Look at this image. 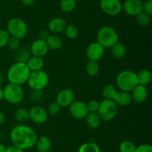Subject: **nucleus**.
Masks as SVG:
<instances>
[{"instance_id":"f257e3e1","label":"nucleus","mask_w":152,"mask_h":152,"mask_svg":"<svg viewBox=\"0 0 152 152\" xmlns=\"http://www.w3.org/2000/svg\"><path fill=\"white\" fill-rule=\"evenodd\" d=\"M37 137V133L33 128L24 125L13 127L10 132V139L13 145L24 151L32 148L35 145Z\"/></svg>"},{"instance_id":"f03ea898","label":"nucleus","mask_w":152,"mask_h":152,"mask_svg":"<svg viewBox=\"0 0 152 152\" xmlns=\"http://www.w3.org/2000/svg\"><path fill=\"white\" fill-rule=\"evenodd\" d=\"M31 71L25 63L16 62L10 66L7 72L9 83L22 86L27 83Z\"/></svg>"},{"instance_id":"7ed1b4c3","label":"nucleus","mask_w":152,"mask_h":152,"mask_svg":"<svg viewBox=\"0 0 152 152\" xmlns=\"http://www.w3.org/2000/svg\"><path fill=\"white\" fill-rule=\"evenodd\" d=\"M137 84L136 73L131 70H123L116 77V85L121 91L130 92Z\"/></svg>"},{"instance_id":"20e7f679","label":"nucleus","mask_w":152,"mask_h":152,"mask_svg":"<svg viewBox=\"0 0 152 152\" xmlns=\"http://www.w3.org/2000/svg\"><path fill=\"white\" fill-rule=\"evenodd\" d=\"M119 36L114 28L111 26L100 28L96 34V42L102 45L105 49H110L118 42Z\"/></svg>"},{"instance_id":"39448f33","label":"nucleus","mask_w":152,"mask_h":152,"mask_svg":"<svg viewBox=\"0 0 152 152\" xmlns=\"http://www.w3.org/2000/svg\"><path fill=\"white\" fill-rule=\"evenodd\" d=\"M49 76L44 70L31 72L27 83L32 90L42 91L48 86Z\"/></svg>"},{"instance_id":"423d86ee","label":"nucleus","mask_w":152,"mask_h":152,"mask_svg":"<svg viewBox=\"0 0 152 152\" xmlns=\"http://www.w3.org/2000/svg\"><path fill=\"white\" fill-rule=\"evenodd\" d=\"M4 99L11 104H17L22 102L25 97V92L20 85L9 83L3 89Z\"/></svg>"},{"instance_id":"0eeeda50","label":"nucleus","mask_w":152,"mask_h":152,"mask_svg":"<svg viewBox=\"0 0 152 152\" xmlns=\"http://www.w3.org/2000/svg\"><path fill=\"white\" fill-rule=\"evenodd\" d=\"M28 25L22 19L14 17L10 19L7 23V30L10 37L22 39L28 34Z\"/></svg>"},{"instance_id":"6e6552de","label":"nucleus","mask_w":152,"mask_h":152,"mask_svg":"<svg viewBox=\"0 0 152 152\" xmlns=\"http://www.w3.org/2000/svg\"><path fill=\"white\" fill-rule=\"evenodd\" d=\"M117 107L118 106L114 103L113 100L103 99L99 102L97 113L101 120L109 122L117 116Z\"/></svg>"},{"instance_id":"1a4fd4ad","label":"nucleus","mask_w":152,"mask_h":152,"mask_svg":"<svg viewBox=\"0 0 152 152\" xmlns=\"http://www.w3.org/2000/svg\"><path fill=\"white\" fill-rule=\"evenodd\" d=\"M102 11L108 16H117L123 10V3L120 0H99Z\"/></svg>"},{"instance_id":"9d476101","label":"nucleus","mask_w":152,"mask_h":152,"mask_svg":"<svg viewBox=\"0 0 152 152\" xmlns=\"http://www.w3.org/2000/svg\"><path fill=\"white\" fill-rule=\"evenodd\" d=\"M69 113L72 117L76 119H84L88 113L87 104L81 101H75L74 100L70 106Z\"/></svg>"},{"instance_id":"9b49d317","label":"nucleus","mask_w":152,"mask_h":152,"mask_svg":"<svg viewBox=\"0 0 152 152\" xmlns=\"http://www.w3.org/2000/svg\"><path fill=\"white\" fill-rule=\"evenodd\" d=\"M86 54L89 61L97 62L105 55V48L98 42H93L88 46Z\"/></svg>"},{"instance_id":"f8f14e48","label":"nucleus","mask_w":152,"mask_h":152,"mask_svg":"<svg viewBox=\"0 0 152 152\" xmlns=\"http://www.w3.org/2000/svg\"><path fill=\"white\" fill-rule=\"evenodd\" d=\"M29 119L37 125L45 123L48 118L47 110L39 106H34L29 110Z\"/></svg>"},{"instance_id":"ddd939ff","label":"nucleus","mask_w":152,"mask_h":152,"mask_svg":"<svg viewBox=\"0 0 152 152\" xmlns=\"http://www.w3.org/2000/svg\"><path fill=\"white\" fill-rule=\"evenodd\" d=\"M123 10L129 16H136L142 11L141 0H126L123 4Z\"/></svg>"},{"instance_id":"4468645a","label":"nucleus","mask_w":152,"mask_h":152,"mask_svg":"<svg viewBox=\"0 0 152 152\" xmlns=\"http://www.w3.org/2000/svg\"><path fill=\"white\" fill-rule=\"evenodd\" d=\"M48 47L46 41L42 39H37L34 40L30 47V52L33 56H37L43 58L48 52Z\"/></svg>"},{"instance_id":"2eb2a0df","label":"nucleus","mask_w":152,"mask_h":152,"mask_svg":"<svg viewBox=\"0 0 152 152\" xmlns=\"http://www.w3.org/2000/svg\"><path fill=\"white\" fill-rule=\"evenodd\" d=\"M75 95L71 89H64L58 92L56 95V101L61 107H68L74 101Z\"/></svg>"},{"instance_id":"dca6fc26","label":"nucleus","mask_w":152,"mask_h":152,"mask_svg":"<svg viewBox=\"0 0 152 152\" xmlns=\"http://www.w3.org/2000/svg\"><path fill=\"white\" fill-rule=\"evenodd\" d=\"M131 95L132 101L137 103H142L147 99L148 90L145 86L137 84L131 91Z\"/></svg>"},{"instance_id":"f3484780","label":"nucleus","mask_w":152,"mask_h":152,"mask_svg":"<svg viewBox=\"0 0 152 152\" xmlns=\"http://www.w3.org/2000/svg\"><path fill=\"white\" fill-rule=\"evenodd\" d=\"M67 24L65 19L61 17H55L48 23V29L52 34H57L63 32Z\"/></svg>"},{"instance_id":"a211bd4d","label":"nucleus","mask_w":152,"mask_h":152,"mask_svg":"<svg viewBox=\"0 0 152 152\" xmlns=\"http://www.w3.org/2000/svg\"><path fill=\"white\" fill-rule=\"evenodd\" d=\"M112 100L117 106H120V107H126L132 102V95L130 92L121 90H117V93L115 94Z\"/></svg>"},{"instance_id":"6ab92c4d","label":"nucleus","mask_w":152,"mask_h":152,"mask_svg":"<svg viewBox=\"0 0 152 152\" xmlns=\"http://www.w3.org/2000/svg\"><path fill=\"white\" fill-rule=\"evenodd\" d=\"M38 152H48L51 148V141L46 136L37 137L35 145Z\"/></svg>"},{"instance_id":"aec40b11","label":"nucleus","mask_w":152,"mask_h":152,"mask_svg":"<svg viewBox=\"0 0 152 152\" xmlns=\"http://www.w3.org/2000/svg\"><path fill=\"white\" fill-rule=\"evenodd\" d=\"M28 69L31 72L38 71L42 69L44 66V60L41 57L31 56L26 63Z\"/></svg>"},{"instance_id":"412c9836","label":"nucleus","mask_w":152,"mask_h":152,"mask_svg":"<svg viewBox=\"0 0 152 152\" xmlns=\"http://www.w3.org/2000/svg\"><path fill=\"white\" fill-rule=\"evenodd\" d=\"M85 119L88 127L92 130L96 129L99 126L102 121L97 112H88Z\"/></svg>"},{"instance_id":"4be33fe9","label":"nucleus","mask_w":152,"mask_h":152,"mask_svg":"<svg viewBox=\"0 0 152 152\" xmlns=\"http://www.w3.org/2000/svg\"><path fill=\"white\" fill-rule=\"evenodd\" d=\"M111 54L115 59L120 60L125 57L126 53V46L120 42H117L111 48Z\"/></svg>"},{"instance_id":"5701e85b","label":"nucleus","mask_w":152,"mask_h":152,"mask_svg":"<svg viewBox=\"0 0 152 152\" xmlns=\"http://www.w3.org/2000/svg\"><path fill=\"white\" fill-rule=\"evenodd\" d=\"M45 41L48 49L52 50H58L62 46V40L57 34H50Z\"/></svg>"},{"instance_id":"b1692460","label":"nucleus","mask_w":152,"mask_h":152,"mask_svg":"<svg viewBox=\"0 0 152 152\" xmlns=\"http://www.w3.org/2000/svg\"><path fill=\"white\" fill-rule=\"evenodd\" d=\"M137 75V83L140 85H142V86H146V85L149 84L151 80V72L148 69H144L140 70L136 73Z\"/></svg>"},{"instance_id":"393cba45","label":"nucleus","mask_w":152,"mask_h":152,"mask_svg":"<svg viewBox=\"0 0 152 152\" xmlns=\"http://www.w3.org/2000/svg\"><path fill=\"white\" fill-rule=\"evenodd\" d=\"M117 92V89L115 86L112 84H107L102 88V95L104 99L112 100Z\"/></svg>"},{"instance_id":"a878e982","label":"nucleus","mask_w":152,"mask_h":152,"mask_svg":"<svg viewBox=\"0 0 152 152\" xmlns=\"http://www.w3.org/2000/svg\"><path fill=\"white\" fill-rule=\"evenodd\" d=\"M77 0H61L60 9L65 13H71L75 9Z\"/></svg>"},{"instance_id":"bb28decb","label":"nucleus","mask_w":152,"mask_h":152,"mask_svg":"<svg viewBox=\"0 0 152 152\" xmlns=\"http://www.w3.org/2000/svg\"><path fill=\"white\" fill-rule=\"evenodd\" d=\"M77 152H100V149L96 143L86 142L79 147Z\"/></svg>"},{"instance_id":"cd10ccee","label":"nucleus","mask_w":152,"mask_h":152,"mask_svg":"<svg viewBox=\"0 0 152 152\" xmlns=\"http://www.w3.org/2000/svg\"><path fill=\"white\" fill-rule=\"evenodd\" d=\"M14 118L17 122H25L29 119V111L25 108H19L15 111Z\"/></svg>"},{"instance_id":"c85d7f7f","label":"nucleus","mask_w":152,"mask_h":152,"mask_svg":"<svg viewBox=\"0 0 152 152\" xmlns=\"http://www.w3.org/2000/svg\"><path fill=\"white\" fill-rule=\"evenodd\" d=\"M86 71L89 76L93 77V76L96 75L99 71V64L96 61H89V62L86 64Z\"/></svg>"},{"instance_id":"c756f323","label":"nucleus","mask_w":152,"mask_h":152,"mask_svg":"<svg viewBox=\"0 0 152 152\" xmlns=\"http://www.w3.org/2000/svg\"><path fill=\"white\" fill-rule=\"evenodd\" d=\"M65 36L69 39H75L77 38L79 34V29L76 25L70 24L67 25L64 30Z\"/></svg>"},{"instance_id":"7c9ffc66","label":"nucleus","mask_w":152,"mask_h":152,"mask_svg":"<svg viewBox=\"0 0 152 152\" xmlns=\"http://www.w3.org/2000/svg\"><path fill=\"white\" fill-rule=\"evenodd\" d=\"M136 20L138 25H140V26H147L149 25L150 22H151V16L142 11L139 14L137 15Z\"/></svg>"},{"instance_id":"2f4dec72","label":"nucleus","mask_w":152,"mask_h":152,"mask_svg":"<svg viewBox=\"0 0 152 152\" xmlns=\"http://www.w3.org/2000/svg\"><path fill=\"white\" fill-rule=\"evenodd\" d=\"M29 51L25 49H19L16 51V62H22L26 63L27 61L30 58V53Z\"/></svg>"},{"instance_id":"473e14b6","label":"nucleus","mask_w":152,"mask_h":152,"mask_svg":"<svg viewBox=\"0 0 152 152\" xmlns=\"http://www.w3.org/2000/svg\"><path fill=\"white\" fill-rule=\"evenodd\" d=\"M136 145L129 140H125L120 144L119 150L120 152H134Z\"/></svg>"},{"instance_id":"72a5a7b5","label":"nucleus","mask_w":152,"mask_h":152,"mask_svg":"<svg viewBox=\"0 0 152 152\" xmlns=\"http://www.w3.org/2000/svg\"><path fill=\"white\" fill-rule=\"evenodd\" d=\"M7 46L13 51H17L21 47V40L16 37H10L7 42Z\"/></svg>"},{"instance_id":"f704fd0d","label":"nucleus","mask_w":152,"mask_h":152,"mask_svg":"<svg viewBox=\"0 0 152 152\" xmlns=\"http://www.w3.org/2000/svg\"><path fill=\"white\" fill-rule=\"evenodd\" d=\"M61 109L62 107H60V105L56 101H55V102H52L49 104L47 109V113L48 114H50L51 116H56L60 113Z\"/></svg>"},{"instance_id":"c9c22d12","label":"nucleus","mask_w":152,"mask_h":152,"mask_svg":"<svg viewBox=\"0 0 152 152\" xmlns=\"http://www.w3.org/2000/svg\"><path fill=\"white\" fill-rule=\"evenodd\" d=\"M10 36L6 30L0 29V49L7 46Z\"/></svg>"},{"instance_id":"e433bc0d","label":"nucleus","mask_w":152,"mask_h":152,"mask_svg":"<svg viewBox=\"0 0 152 152\" xmlns=\"http://www.w3.org/2000/svg\"><path fill=\"white\" fill-rule=\"evenodd\" d=\"M86 104H87L88 112H97L98 108H99V102L96 101V100H91Z\"/></svg>"},{"instance_id":"4c0bfd02","label":"nucleus","mask_w":152,"mask_h":152,"mask_svg":"<svg viewBox=\"0 0 152 152\" xmlns=\"http://www.w3.org/2000/svg\"><path fill=\"white\" fill-rule=\"evenodd\" d=\"M142 11L151 16L152 14V0H146L142 2Z\"/></svg>"},{"instance_id":"58836bf2","label":"nucleus","mask_w":152,"mask_h":152,"mask_svg":"<svg viewBox=\"0 0 152 152\" xmlns=\"http://www.w3.org/2000/svg\"><path fill=\"white\" fill-rule=\"evenodd\" d=\"M134 152H152V146L149 144H141L136 146Z\"/></svg>"},{"instance_id":"ea45409f","label":"nucleus","mask_w":152,"mask_h":152,"mask_svg":"<svg viewBox=\"0 0 152 152\" xmlns=\"http://www.w3.org/2000/svg\"><path fill=\"white\" fill-rule=\"evenodd\" d=\"M5 152H25V151L22 150V149L16 147L14 145H10L8 147L6 148Z\"/></svg>"},{"instance_id":"a19ab883","label":"nucleus","mask_w":152,"mask_h":152,"mask_svg":"<svg viewBox=\"0 0 152 152\" xmlns=\"http://www.w3.org/2000/svg\"><path fill=\"white\" fill-rule=\"evenodd\" d=\"M49 35H50V34H49L47 31L42 30V31H41L39 32V38L42 39V40H46V39L48 38V37Z\"/></svg>"},{"instance_id":"79ce46f5","label":"nucleus","mask_w":152,"mask_h":152,"mask_svg":"<svg viewBox=\"0 0 152 152\" xmlns=\"http://www.w3.org/2000/svg\"><path fill=\"white\" fill-rule=\"evenodd\" d=\"M22 2V4H24L25 5L30 6L32 5L34 2H35V0H21Z\"/></svg>"},{"instance_id":"37998d69","label":"nucleus","mask_w":152,"mask_h":152,"mask_svg":"<svg viewBox=\"0 0 152 152\" xmlns=\"http://www.w3.org/2000/svg\"><path fill=\"white\" fill-rule=\"evenodd\" d=\"M4 122H5V115L0 111V125H2Z\"/></svg>"},{"instance_id":"c03bdc74","label":"nucleus","mask_w":152,"mask_h":152,"mask_svg":"<svg viewBox=\"0 0 152 152\" xmlns=\"http://www.w3.org/2000/svg\"><path fill=\"white\" fill-rule=\"evenodd\" d=\"M6 147L3 144L0 143V152H5Z\"/></svg>"},{"instance_id":"a18cd8bd","label":"nucleus","mask_w":152,"mask_h":152,"mask_svg":"<svg viewBox=\"0 0 152 152\" xmlns=\"http://www.w3.org/2000/svg\"><path fill=\"white\" fill-rule=\"evenodd\" d=\"M4 99V94H3V89L0 87V101Z\"/></svg>"},{"instance_id":"49530a36","label":"nucleus","mask_w":152,"mask_h":152,"mask_svg":"<svg viewBox=\"0 0 152 152\" xmlns=\"http://www.w3.org/2000/svg\"><path fill=\"white\" fill-rule=\"evenodd\" d=\"M1 82H2V75L0 72V84L1 83Z\"/></svg>"}]
</instances>
